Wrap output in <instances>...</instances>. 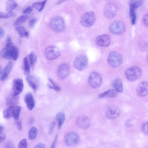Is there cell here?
<instances>
[{
	"instance_id": "cell-17",
	"label": "cell",
	"mask_w": 148,
	"mask_h": 148,
	"mask_svg": "<svg viewBox=\"0 0 148 148\" xmlns=\"http://www.w3.org/2000/svg\"><path fill=\"white\" fill-rule=\"evenodd\" d=\"M111 41L110 36L108 34H103L98 36L95 42L98 45L102 47H108L110 44Z\"/></svg>"
},
{
	"instance_id": "cell-1",
	"label": "cell",
	"mask_w": 148,
	"mask_h": 148,
	"mask_svg": "<svg viewBox=\"0 0 148 148\" xmlns=\"http://www.w3.org/2000/svg\"><path fill=\"white\" fill-rule=\"evenodd\" d=\"M18 50L16 47L12 43L6 44L5 47L1 51L0 55L3 58L8 60H16L18 56Z\"/></svg>"
},
{
	"instance_id": "cell-16",
	"label": "cell",
	"mask_w": 148,
	"mask_h": 148,
	"mask_svg": "<svg viewBox=\"0 0 148 148\" xmlns=\"http://www.w3.org/2000/svg\"><path fill=\"white\" fill-rule=\"evenodd\" d=\"M117 11V7L115 5L109 4L105 7L104 12V15L106 17L111 18L116 15Z\"/></svg>"
},
{
	"instance_id": "cell-31",
	"label": "cell",
	"mask_w": 148,
	"mask_h": 148,
	"mask_svg": "<svg viewBox=\"0 0 148 148\" xmlns=\"http://www.w3.org/2000/svg\"><path fill=\"white\" fill-rule=\"evenodd\" d=\"M38 132V129L36 127H32L29 130V132L28 137L29 140H32L35 139Z\"/></svg>"
},
{
	"instance_id": "cell-33",
	"label": "cell",
	"mask_w": 148,
	"mask_h": 148,
	"mask_svg": "<svg viewBox=\"0 0 148 148\" xmlns=\"http://www.w3.org/2000/svg\"><path fill=\"white\" fill-rule=\"evenodd\" d=\"M21 107L18 106H13L12 117L15 120H19Z\"/></svg>"
},
{
	"instance_id": "cell-20",
	"label": "cell",
	"mask_w": 148,
	"mask_h": 148,
	"mask_svg": "<svg viewBox=\"0 0 148 148\" xmlns=\"http://www.w3.org/2000/svg\"><path fill=\"white\" fill-rule=\"evenodd\" d=\"M118 92L114 89H110L99 94V98H102L104 97L114 98L118 95Z\"/></svg>"
},
{
	"instance_id": "cell-13",
	"label": "cell",
	"mask_w": 148,
	"mask_h": 148,
	"mask_svg": "<svg viewBox=\"0 0 148 148\" xmlns=\"http://www.w3.org/2000/svg\"><path fill=\"white\" fill-rule=\"evenodd\" d=\"M70 69L69 65L66 63H63L59 66L57 70V75L58 78L63 79L69 75Z\"/></svg>"
},
{
	"instance_id": "cell-30",
	"label": "cell",
	"mask_w": 148,
	"mask_h": 148,
	"mask_svg": "<svg viewBox=\"0 0 148 148\" xmlns=\"http://www.w3.org/2000/svg\"><path fill=\"white\" fill-rule=\"evenodd\" d=\"M47 85L49 88L53 89L55 91H58L60 90V86L50 78H48V79Z\"/></svg>"
},
{
	"instance_id": "cell-52",
	"label": "cell",
	"mask_w": 148,
	"mask_h": 148,
	"mask_svg": "<svg viewBox=\"0 0 148 148\" xmlns=\"http://www.w3.org/2000/svg\"><path fill=\"white\" fill-rule=\"evenodd\" d=\"M147 62H148V54L147 55Z\"/></svg>"
},
{
	"instance_id": "cell-50",
	"label": "cell",
	"mask_w": 148,
	"mask_h": 148,
	"mask_svg": "<svg viewBox=\"0 0 148 148\" xmlns=\"http://www.w3.org/2000/svg\"><path fill=\"white\" fill-rule=\"evenodd\" d=\"M4 130V126L3 125H1L0 126V133L3 132Z\"/></svg>"
},
{
	"instance_id": "cell-18",
	"label": "cell",
	"mask_w": 148,
	"mask_h": 148,
	"mask_svg": "<svg viewBox=\"0 0 148 148\" xmlns=\"http://www.w3.org/2000/svg\"><path fill=\"white\" fill-rule=\"evenodd\" d=\"M24 100L27 108L32 110L35 106V102L33 95L30 93H26L24 97Z\"/></svg>"
},
{
	"instance_id": "cell-35",
	"label": "cell",
	"mask_w": 148,
	"mask_h": 148,
	"mask_svg": "<svg viewBox=\"0 0 148 148\" xmlns=\"http://www.w3.org/2000/svg\"><path fill=\"white\" fill-rule=\"evenodd\" d=\"M144 1L142 0H132L130 2V7L133 8L135 9L140 6L143 3Z\"/></svg>"
},
{
	"instance_id": "cell-29",
	"label": "cell",
	"mask_w": 148,
	"mask_h": 148,
	"mask_svg": "<svg viewBox=\"0 0 148 148\" xmlns=\"http://www.w3.org/2000/svg\"><path fill=\"white\" fill-rule=\"evenodd\" d=\"M23 71L25 75H29L30 72V66L26 57L24 58L23 60Z\"/></svg>"
},
{
	"instance_id": "cell-23",
	"label": "cell",
	"mask_w": 148,
	"mask_h": 148,
	"mask_svg": "<svg viewBox=\"0 0 148 148\" xmlns=\"http://www.w3.org/2000/svg\"><path fill=\"white\" fill-rule=\"evenodd\" d=\"M26 80L30 87L33 90L36 92L37 88V84L34 77L29 75L27 76Z\"/></svg>"
},
{
	"instance_id": "cell-28",
	"label": "cell",
	"mask_w": 148,
	"mask_h": 148,
	"mask_svg": "<svg viewBox=\"0 0 148 148\" xmlns=\"http://www.w3.org/2000/svg\"><path fill=\"white\" fill-rule=\"evenodd\" d=\"M56 119L58 123V127L60 129L65 119V116L63 112H59L57 114L56 116Z\"/></svg>"
},
{
	"instance_id": "cell-40",
	"label": "cell",
	"mask_w": 148,
	"mask_h": 148,
	"mask_svg": "<svg viewBox=\"0 0 148 148\" xmlns=\"http://www.w3.org/2000/svg\"><path fill=\"white\" fill-rule=\"evenodd\" d=\"M142 129L143 132L147 134H148V121L145 123L143 125Z\"/></svg>"
},
{
	"instance_id": "cell-7",
	"label": "cell",
	"mask_w": 148,
	"mask_h": 148,
	"mask_svg": "<svg viewBox=\"0 0 148 148\" xmlns=\"http://www.w3.org/2000/svg\"><path fill=\"white\" fill-rule=\"evenodd\" d=\"M88 61L86 56L83 54H80L77 56L73 61L74 67L79 71L86 69L88 65Z\"/></svg>"
},
{
	"instance_id": "cell-38",
	"label": "cell",
	"mask_w": 148,
	"mask_h": 148,
	"mask_svg": "<svg viewBox=\"0 0 148 148\" xmlns=\"http://www.w3.org/2000/svg\"><path fill=\"white\" fill-rule=\"evenodd\" d=\"M55 123L54 121L50 123L48 130L49 134L51 135L52 133L55 126Z\"/></svg>"
},
{
	"instance_id": "cell-37",
	"label": "cell",
	"mask_w": 148,
	"mask_h": 148,
	"mask_svg": "<svg viewBox=\"0 0 148 148\" xmlns=\"http://www.w3.org/2000/svg\"><path fill=\"white\" fill-rule=\"evenodd\" d=\"M13 14V12L12 11L8 12L6 14H4L0 12V18H8L12 17Z\"/></svg>"
},
{
	"instance_id": "cell-22",
	"label": "cell",
	"mask_w": 148,
	"mask_h": 148,
	"mask_svg": "<svg viewBox=\"0 0 148 148\" xmlns=\"http://www.w3.org/2000/svg\"><path fill=\"white\" fill-rule=\"evenodd\" d=\"M19 99L18 96H14L11 94L8 96L6 98V103L9 106H16Z\"/></svg>"
},
{
	"instance_id": "cell-24",
	"label": "cell",
	"mask_w": 148,
	"mask_h": 148,
	"mask_svg": "<svg viewBox=\"0 0 148 148\" xmlns=\"http://www.w3.org/2000/svg\"><path fill=\"white\" fill-rule=\"evenodd\" d=\"M15 30L21 37H27L29 36L28 32L23 26L19 25L16 27Z\"/></svg>"
},
{
	"instance_id": "cell-41",
	"label": "cell",
	"mask_w": 148,
	"mask_h": 148,
	"mask_svg": "<svg viewBox=\"0 0 148 148\" xmlns=\"http://www.w3.org/2000/svg\"><path fill=\"white\" fill-rule=\"evenodd\" d=\"M15 125L18 130L21 131L22 129V125L21 121L19 120H15Z\"/></svg>"
},
{
	"instance_id": "cell-39",
	"label": "cell",
	"mask_w": 148,
	"mask_h": 148,
	"mask_svg": "<svg viewBox=\"0 0 148 148\" xmlns=\"http://www.w3.org/2000/svg\"><path fill=\"white\" fill-rule=\"evenodd\" d=\"M37 21V19L35 18H31L30 19L28 22V24L29 27L30 28L33 27Z\"/></svg>"
},
{
	"instance_id": "cell-21",
	"label": "cell",
	"mask_w": 148,
	"mask_h": 148,
	"mask_svg": "<svg viewBox=\"0 0 148 148\" xmlns=\"http://www.w3.org/2000/svg\"><path fill=\"white\" fill-rule=\"evenodd\" d=\"M112 85L114 89L119 92L123 91V85L122 80L119 78H116L113 81Z\"/></svg>"
},
{
	"instance_id": "cell-9",
	"label": "cell",
	"mask_w": 148,
	"mask_h": 148,
	"mask_svg": "<svg viewBox=\"0 0 148 148\" xmlns=\"http://www.w3.org/2000/svg\"><path fill=\"white\" fill-rule=\"evenodd\" d=\"M46 58L52 60L57 58L60 55V52L58 47L56 46L51 45L47 47L44 52Z\"/></svg>"
},
{
	"instance_id": "cell-49",
	"label": "cell",
	"mask_w": 148,
	"mask_h": 148,
	"mask_svg": "<svg viewBox=\"0 0 148 148\" xmlns=\"http://www.w3.org/2000/svg\"><path fill=\"white\" fill-rule=\"evenodd\" d=\"M6 44L12 43L11 38L10 36H8L6 40Z\"/></svg>"
},
{
	"instance_id": "cell-43",
	"label": "cell",
	"mask_w": 148,
	"mask_h": 148,
	"mask_svg": "<svg viewBox=\"0 0 148 148\" xmlns=\"http://www.w3.org/2000/svg\"><path fill=\"white\" fill-rule=\"evenodd\" d=\"M33 10L31 6H29L24 9L23 12L24 14H28L31 13Z\"/></svg>"
},
{
	"instance_id": "cell-45",
	"label": "cell",
	"mask_w": 148,
	"mask_h": 148,
	"mask_svg": "<svg viewBox=\"0 0 148 148\" xmlns=\"http://www.w3.org/2000/svg\"><path fill=\"white\" fill-rule=\"evenodd\" d=\"M58 135H57L55 136L54 140L52 143L50 148H55L58 138Z\"/></svg>"
},
{
	"instance_id": "cell-19",
	"label": "cell",
	"mask_w": 148,
	"mask_h": 148,
	"mask_svg": "<svg viewBox=\"0 0 148 148\" xmlns=\"http://www.w3.org/2000/svg\"><path fill=\"white\" fill-rule=\"evenodd\" d=\"M13 65L12 62L10 61L0 73V79L1 81H3L6 79L12 69Z\"/></svg>"
},
{
	"instance_id": "cell-44",
	"label": "cell",
	"mask_w": 148,
	"mask_h": 148,
	"mask_svg": "<svg viewBox=\"0 0 148 148\" xmlns=\"http://www.w3.org/2000/svg\"><path fill=\"white\" fill-rule=\"evenodd\" d=\"M33 148H46V146L44 143H39L36 145Z\"/></svg>"
},
{
	"instance_id": "cell-46",
	"label": "cell",
	"mask_w": 148,
	"mask_h": 148,
	"mask_svg": "<svg viewBox=\"0 0 148 148\" xmlns=\"http://www.w3.org/2000/svg\"><path fill=\"white\" fill-rule=\"evenodd\" d=\"M0 142H3L5 139L6 136L3 132L0 133Z\"/></svg>"
},
{
	"instance_id": "cell-42",
	"label": "cell",
	"mask_w": 148,
	"mask_h": 148,
	"mask_svg": "<svg viewBox=\"0 0 148 148\" xmlns=\"http://www.w3.org/2000/svg\"><path fill=\"white\" fill-rule=\"evenodd\" d=\"M143 21L144 25L148 27V14L144 16L143 19Z\"/></svg>"
},
{
	"instance_id": "cell-2",
	"label": "cell",
	"mask_w": 148,
	"mask_h": 148,
	"mask_svg": "<svg viewBox=\"0 0 148 148\" xmlns=\"http://www.w3.org/2000/svg\"><path fill=\"white\" fill-rule=\"evenodd\" d=\"M49 25L53 31L56 32H60L64 29V21L62 17L60 16H55L50 20Z\"/></svg>"
},
{
	"instance_id": "cell-15",
	"label": "cell",
	"mask_w": 148,
	"mask_h": 148,
	"mask_svg": "<svg viewBox=\"0 0 148 148\" xmlns=\"http://www.w3.org/2000/svg\"><path fill=\"white\" fill-rule=\"evenodd\" d=\"M137 95L140 97H145L148 95V82L143 81L139 83L136 88Z\"/></svg>"
},
{
	"instance_id": "cell-25",
	"label": "cell",
	"mask_w": 148,
	"mask_h": 148,
	"mask_svg": "<svg viewBox=\"0 0 148 148\" xmlns=\"http://www.w3.org/2000/svg\"><path fill=\"white\" fill-rule=\"evenodd\" d=\"M13 106H9L4 110L3 114L4 119H8L12 117Z\"/></svg>"
},
{
	"instance_id": "cell-11",
	"label": "cell",
	"mask_w": 148,
	"mask_h": 148,
	"mask_svg": "<svg viewBox=\"0 0 148 148\" xmlns=\"http://www.w3.org/2000/svg\"><path fill=\"white\" fill-rule=\"evenodd\" d=\"M79 140L78 134L74 132L67 133L64 137V142L67 146H71L77 144Z\"/></svg>"
},
{
	"instance_id": "cell-5",
	"label": "cell",
	"mask_w": 148,
	"mask_h": 148,
	"mask_svg": "<svg viewBox=\"0 0 148 148\" xmlns=\"http://www.w3.org/2000/svg\"><path fill=\"white\" fill-rule=\"evenodd\" d=\"M95 19L96 17L94 13L92 12H89L82 16L80 18V22L82 26L89 27L94 24Z\"/></svg>"
},
{
	"instance_id": "cell-4",
	"label": "cell",
	"mask_w": 148,
	"mask_h": 148,
	"mask_svg": "<svg viewBox=\"0 0 148 148\" xmlns=\"http://www.w3.org/2000/svg\"><path fill=\"white\" fill-rule=\"evenodd\" d=\"M88 82L89 85L92 88H97L100 86L102 83V77L99 73L93 72L89 75Z\"/></svg>"
},
{
	"instance_id": "cell-47",
	"label": "cell",
	"mask_w": 148,
	"mask_h": 148,
	"mask_svg": "<svg viewBox=\"0 0 148 148\" xmlns=\"http://www.w3.org/2000/svg\"><path fill=\"white\" fill-rule=\"evenodd\" d=\"M5 35V32L3 29L0 27V38H3Z\"/></svg>"
},
{
	"instance_id": "cell-12",
	"label": "cell",
	"mask_w": 148,
	"mask_h": 148,
	"mask_svg": "<svg viewBox=\"0 0 148 148\" xmlns=\"http://www.w3.org/2000/svg\"><path fill=\"white\" fill-rule=\"evenodd\" d=\"M120 114V110L119 108L116 106L113 105L108 107L106 109L105 114L108 119H113L119 116Z\"/></svg>"
},
{
	"instance_id": "cell-10",
	"label": "cell",
	"mask_w": 148,
	"mask_h": 148,
	"mask_svg": "<svg viewBox=\"0 0 148 148\" xmlns=\"http://www.w3.org/2000/svg\"><path fill=\"white\" fill-rule=\"evenodd\" d=\"M23 88V80L21 78L14 79L12 83L11 95L18 96L22 92Z\"/></svg>"
},
{
	"instance_id": "cell-8",
	"label": "cell",
	"mask_w": 148,
	"mask_h": 148,
	"mask_svg": "<svg viewBox=\"0 0 148 148\" xmlns=\"http://www.w3.org/2000/svg\"><path fill=\"white\" fill-rule=\"evenodd\" d=\"M109 29L112 33L115 35H120L124 33L125 30V27L123 22L116 21L110 25Z\"/></svg>"
},
{
	"instance_id": "cell-34",
	"label": "cell",
	"mask_w": 148,
	"mask_h": 148,
	"mask_svg": "<svg viewBox=\"0 0 148 148\" xmlns=\"http://www.w3.org/2000/svg\"><path fill=\"white\" fill-rule=\"evenodd\" d=\"M46 2L47 1L44 0L41 2H35L33 3L32 6L39 12H40L44 8Z\"/></svg>"
},
{
	"instance_id": "cell-48",
	"label": "cell",
	"mask_w": 148,
	"mask_h": 148,
	"mask_svg": "<svg viewBox=\"0 0 148 148\" xmlns=\"http://www.w3.org/2000/svg\"><path fill=\"white\" fill-rule=\"evenodd\" d=\"M131 23H132L134 25L136 22V15L135 14L133 16L131 17Z\"/></svg>"
},
{
	"instance_id": "cell-14",
	"label": "cell",
	"mask_w": 148,
	"mask_h": 148,
	"mask_svg": "<svg viewBox=\"0 0 148 148\" xmlns=\"http://www.w3.org/2000/svg\"><path fill=\"white\" fill-rule=\"evenodd\" d=\"M76 124L79 128L86 129L89 127L91 122L89 118L86 116L82 115L78 117L76 121Z\"/></svg>"
},
{
	"instance_id": "cell-36",
	"label": "cell",
	"mask_w": 148,
	"mask_h": 148,
	"mask_svg": "<svg viewBox=\"0 0 148 148\" xmlns=\"http://www.w3.org/2000/svg\"><path fill=\"white\" fill-rule=\"evenodd\" d=\"M27 141L26 138H23L19 142L18 145V148H27Z\"/></svg>"
},
{
	"instance_id": "cell-26",
	"label": "cell",
	"mask_w": 148,
	"mask_h": 148,
	"mask_svg": "<svg viewBox=\"0 0 148 148\" xmlns=\"http://www.w3.org/2000/svg\"><path fill=\"white\" fill-rule=\"evenodd\" d=\"M17 6V4L14 1L8 0L6 2L5 8L6 10L8 12L12 11Z\"/></svg>"
},
{
	"instance_id": "cell-3",
	"label": "cell",
	"mask_w": 148,
	"mask_h": 148,
	"mask_svg": "<svg viewBox=\"0 0 148 148\" xmlns=\"http://www.w3.org/2000/svg\"><path fill=\"white\" fill-rule=\"evenodd\" d=\"M142 73L141 69L139 67L133 66L127 69L125 71V75L127 79L132 82L138 79Z\"/></svg>"
},
{
	"instance_id": "cell-32",
	"label": "cell",
	"mask_w": 148,
	"mask_h": 148,
	"mask_svg": "<svg viewBox=\"0 0 148 148\" xmlns=\"http://www.w3.org/2000/svg\"><path fill=\"white\" fill-rule=\"evenodd\" d=\"M28 18V16L25 15L19 16L14 23V25L16 27L19 26L20 24L25 22L27 20Z\"/></svg>"
},
{
	"instance_id": "cell-51",
	"label": "cell",
	"mask_w": 148,
	"mask_h": 148,
	"mask_svg": "<svg viewBox=\"0 0 148 148\" xmlns=\"http://www.w3.org/2000/svg\"><path fill=\"white\" fill-rule=\"evenodd\" d=\"M64 1H59L58 3H57V4H59L60 3H61Z\"/></svg>"
},
{
	"instance_id": "cell-6",
	"label": "cell",
	"mask_w": 148,
	"mask_h": 148,
	"mask_svg": "<svg viewBox=\"0 0 148 148\" xmlns=\"http://www.w3.org/2000/svg\"><path fill=\"white\" fill-rule=\"evenodd\" d=\"M109 64L114 67L119 66L123 62V58L121 55L118 52L112 51L110 53L108 59Z\"/></svg>"
},
{
	"instance_id": "cell-27",
	"label": "cell",
	"mask_w": 148,
	"mask_h": 148,
	"mask_svg": "<svg viewBox=\"0 0 148 148\" xmlns=\"http://www.w3.org/2000/svg\"><path fill=\"white\" fill-rule=\"evenodd\" d=\"M29 64L32 70H33L37 61V58L35 53L33 51L31 52L29 55Z\"/></svg>"
}]
</instances>
